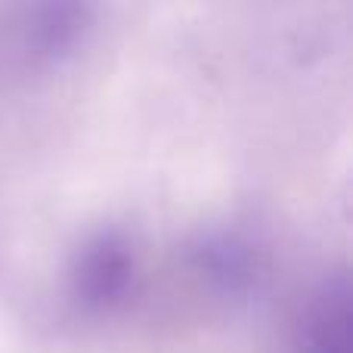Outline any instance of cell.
I'll use <instances>...</instances> for the list:
<instances>
[{"label": "cell", "mask_w": 353, "mask_h": 353, "mask_svg": "<svg viewBox=\"0 0 353 353\" xmlns=\"http://www.w3.org/2000/svg\"><path fill=\"white\" fill-rule=\"evenodd\" d=\"M292 353H353V288L347 270H332L310 292L292 335Z\"/></svg>", "instance_id": "3"}, {"label": "cell", "mask_w": 353, "mask_h": 353, "mask_svg": "<svg viewBox=\"0 0 353 353\" xmlns=\"http://www.w3.org/2000/svg\"><path fill=\"white\" fill-rule=\"evenodd\" d=\"M93 6L56 0V3H37L25 10L22 22V47L37 65H59L72 59L87 43L93 31Z\"/></svg>", "instance_id": "4"}, {"label": "cell", "mask_w": 353, "mask_h": 353, "mask_svg": "<svg viewBox=\"0 0 353 353\" xmlns=\"http://www.w3.org/2000/svg\"><path fill=\"white\" fill-rule=\"evenodd\" d=\"M186 267L205 292L220 301H245L261 292L267 279L263 248L239 230H201L186 248Z\"/></svg>", "instance_id": "2"}, {"label": "cell", "mask_w": 353, "mask_h": 353, "mask_svg": "<svg viewBox=\"0 0 353 353\" xmlns=\"http://www.w3.org/2000/svg\"><path fill=\"white\" fill-rule=\"evenodd\" d=\"M140 251L118 226L87 232L65 263V294L74 310L87 316H109L121 310L137 292Z\"/></svg>", "instance_id": "1"}]
</instances>
